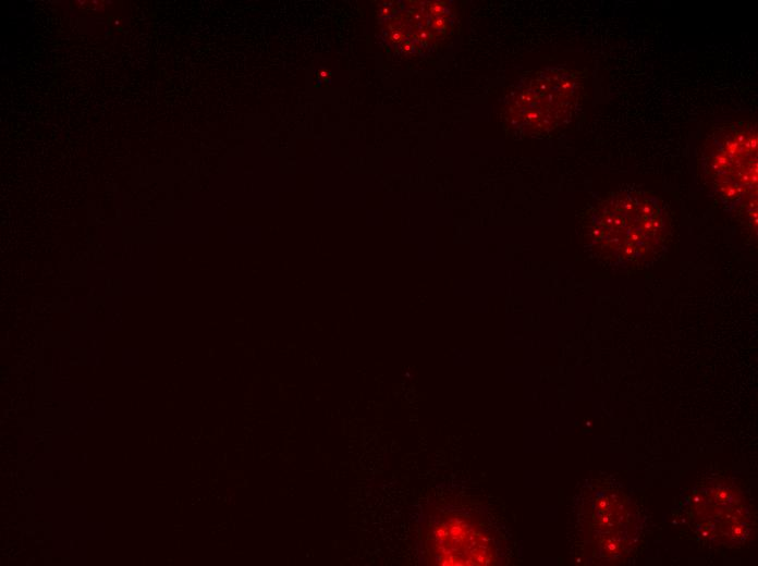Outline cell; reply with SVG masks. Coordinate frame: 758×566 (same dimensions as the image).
<instances>
[{
    "label": "cell",
    "mask_w": 758,
    "mask_h": 566,
    "mask_svg": "<svg viewBox=\"0 0 758 566\" xmlns=\"http://www.w3.org/2000/svg\"><path fill=\"white\" fill-rule=\"evenodd\" d=\"M432 554L439 565H487L492 555L487 534L464 517L449 516L433 526Z\"/></svg>",
    "instance_id": "2"
},
{
    "label": "cell",
    "mask_w": 758,
    "mask_h": 566,
    "mask_svg": "<svg viewBox=\"0 0 758 566\" xmlns=\"http://www.w3.org/2000/svg\"><path fill=\"white\" fill-rule=\"evenodd\" d=\"M710 161L719 172H736V181L743 186L756 184L757 132L745 123L724 126L714 134L710 145Z\"/></svg>",
    "instance_id": "3"
},
{
    "label": "cell",
    "mask_w": 758,
    "mask_h": 566,
    "mask_svg": "<svg viewBox=\"0 0 758 566\" xmlns=\"http://www.w3.org/2000/svg\"><path fill=\"white\" fill-rule=\"evenodd\" d=\"M579 78L572 71H539L512 91L506 111L514 127L527 134L549 132L572 114L579 94Z\"/></svg>",
    "instance_id": "1"
}]
</instances>
